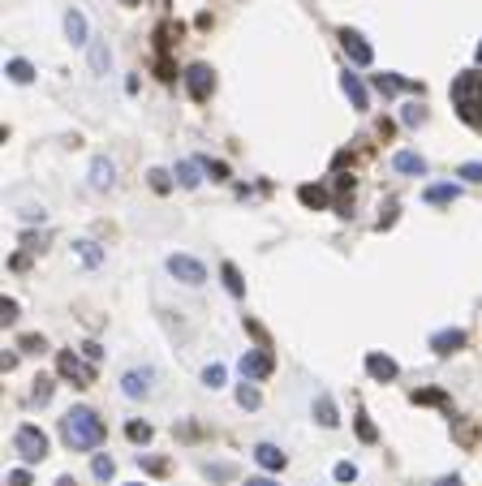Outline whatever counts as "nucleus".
<instances>
[{"instance_id": "1", "label": "nucleus", "mask_w": 482, "mask_h": 486, "mask_svg": "<svg viewBox=\"0 0 482 486\" xmlns=\"http://www.w3.org/2000/svg\"><path fill=\"white\" fill-rule=\"evenodd\" d=\"M61 435H65V444H69L74 452H95L103 439H108V426H103V417H99L95 409L78 405V409H69V413L61 417Z\"/></svg>"}, {"instance_id": "2", "label": "nucleus", "mask_w": 482, "mask_h": 486, "mask_svg": "<svg viewBox=\"0 0 482 486\" xmlns=\"http://www.w3.org/2000/svg\"><path fill=\"white\" fill-rule=\"evenodd\" d=\"M452 108L474 129H482V69H465L452 78Z\"/></svg>"}, {"instance_id": "3", "label": "nucleus", "mask_w": 482, "mask_h": 486, "mask_svg": "<svg viewBox=\"0 0 482 486\" xmlns=\"http://www.w3.org/2000/svg\"><path fill=\"white\" fill-rule=\"evenodd\" d=\"M13 448H18V456L26 461V465H39L43 456H47V435L39 426H18L13 430Z\"/></svg>"}, {"instance_id": "4", "label": "nucleus", "mask_w": 482, "mask_h": 486, "mask_svg": "<svg viewBox=\"0 0 482 486\" xmlns=\"http://www.w3.org/2000/svg\"><path fill=\"white\" fill-rule=\"evenodd\" d=\"M57 374L61 379H69L74 388H91L95 383V366L91 361H82L78 353H69V349H61L57 353Z\"/></svg>"}, {"instance_id": "5", "label": "nucleus", "mask_w": 482, "mask_h": 486, "mask_svg": "<svg viewBox=\"0 0 482 486\" xmlns=\"http://www.w3.org/2000/svg\"><path fill=\"white\" fill-rule=\"evenodd\" d=\"M237 370H241V379L258 383V379H267V374L276 370V357H272V349H246L241 361H237Z\"/></svg>"}, {"instance_id": "6", "label": "nucleus", "mask_w": 482, "mask_h": 486, "mask_svg": "<svg viewBox=\"0 0 482 486\" xmlns=\"http://www.w3.org/2000/svg\"><path fill=\"white\" fill-rule=\"evenodd\" d=\"M168 276L181 280V284H190V289H198L207 280V267L198 258H190V254H168Z\"/></svg>"}, {"instance_id": "7", "label": "nucleus", "mask_w": 482, "mask_h": 486, "mask_svg": "<svg viewBox=\"0 0 482 486\" xmlns=\"http://www.w3.org/2000/svg\"><path fill=\"white\" fill-rule=\"evenodd\" d=\"M185 91H190V99H194V103L211 99V91H216V74H211V65L194 61V65L185 69Z\"/></svg>"}, {"instance_id": "8", "label": "nucleus", "mask_w": 482, "mask_h": 486, "mask_svg": "<svg viewBox=\"0 0 482 486\" xmlns=\"http://www.w3.org/2000/svg\"><path fill=\"white\" fill-rule=\"evenodd\" d=\"M121 392H125L130 400L151 396V392H155V370H151V366H134V370H125V374H121Z\"/></svg>"}, {"instance_id": "9", "label": "nucleus", "mask_w": 482, "mask_h": 486, "mask_svg": "<svg viewBox=\"0 0 482 486\" xmlns=\"http://www.w3.org/2000/svg\"><path fill=\"white\" fill-rule=\"evenodd\" d=\"M340 47H345V57H349L353 65H362V69H366V65L374 61V52H370V43H366V39L357 35V30H349V26L340 30Z\"/></svg>"}, {"instance_id": "10", "label": "nucleus", "mask_w": 482, "mask_h": 486, "mask_svg": "<svg viewBox=\"0 0 482 486\" xmlns=\"http://www.w3.org/2000/svg\"><path fill=\"white\" fill-rule=\"evenodd\" d=\"M366 374H370L374 383H392L396 374H401V366H396L388 353H366Z\"/></svg>"}, {"instance_id": "11", "label": "nucleus", "mask_w": 482, "mask_h": 486, "mask_svg": "<svg viewBox=\"0 0 482 486\" xmlns=\"http://www.w3.org/2000/svg\"><path fill=\"white\" fill-rule=\"evenodd\" d=\"M374 91H379V95H396V91H413V95H422V82L401 78V74H374Z\"/></svg>"}, {"instance_id": "12", "label": "nucleus", "mask_w": 482, "mask_h": 486, "mask_svg": "<svg viewBox=\"0 0 482 486\" xmlns=\"http://www.w3.org/2000/svg\"><path fill=\"white\" fill-rule=\"evenodd\" d=\"M431 349H435L440 357H448V353L465 349V332H461V328H444V332H435V336H431Z\"/></svg>"}, {"instance_id": "13", "label": "nucleus", "mask_w": 482, "mask_h": 486, "mask_svg": "<svg viewBox=\"0 0 482 486\" xmlns=\"http://www.w3.org/2000/svg\"><path fill=\"white\" fill-rule=\"evenodd\" d=\"M340 91L349 95V103L357 108V112H366V108H370V95H366V86H362L357 74H340Z\"/></svg>"}, {"instance_id": "14", "label": "nucleus", "mask_w": 482, "mask_h": 486, "mask_svg": "<svg viewBox=\"0 0 482 486\" xmlns=\"http://www.w3.org/2000/svg\"><path fill=\"white\" fill-rule=\"evenodd\" d=\"M65 35H69V43H91V26H86L82 9H65Z\"/></svg>"}, {"instance_id": "15", "label": "nucleus", "mask_w": 482, "mask_h": 486, "mask_svg": "<svg viewBox=\"0 0 482 486\" xmlns=\"http://www.w3.org/2000/svg\"><path fill=\"white\" fill-rule=\"evenodd\" d=\"M202 173H207V168L198 164V159H181V164H177V173H173V177H177V185H181V190H198Z\"/></svg>"}, {"instance_id": "16", "label": "nucleus", "mask_w": 482, "mask_h": 486, "mask_svg": "<svg viewBox=\"0 0 482 486\" xmlns=\"http://www.w3.org/2000/svg\"><path fill=\"white\" fill-rule=\"evenodd\" d=\"M392 168L396 173H409V177H426V159L413 155V151H396L392 155Z\"/></svg>"}, {"instance_id": "17", "label": "nucleus", "mask_w": 482, "mask_h": 486, "mask_svg": "<svg viewBox=\"0 0 482 486\" xmlns=\"http://www.w3.org/2000/svg\"><path fill=\"white\" fill-rule=\"evenodd\" d=\"M314 422H319V426H328V430L340 426V417H336V400H332L328 392H319V396H314Z\"/></svg>"}, {"instance_id": "18", "label": "nucleus", "mask_w": 482, "mask_h": 486, "mask_svg": "<svg viewBox=\"0 0 482 486\" xmlns=\"http://www.w3.org/2000/svg\"><path fill=\"white\" fill-rule=\"evenodd\" d=\"M297 198H302V207H310V211H328V207H332L328 185H302V190H297Z\"/></svg>"}, {"instance_id": "19", "label": "nucleus", "mask_w": 482, "mask_h": 486, "mask_svg": "<svg viewBox=\"0 0 482 486\" xmlns=\"http://www.w3.org/2000/svg\"><path fill=\"white\" fill-rule=\"evenodd\" d=\"M254 461H258L263 469H272V473H276V469H285V461H289V456H285L276 444H258V448H254Z\"/></svg>"}, {"instance_id": "20", "label": "nucleus", "mask_w": 482, "mask_h": 486, "mask_svg": "<svg viewBox=\"0 0 482 486\" xmlns=\"http://www.w3.org/2000/svg\"><path fill=\"white\" fill-rule=\"evenodd\" d=\"M431 207H452L457 198H461V190L457 185H426V194H422Z\"/></svg>"}, {"instance_id": "21", "label": "nucleus", "mask_w": 482, "mask_h": 486, "mask_svg": "<svg viewBox=\"0 0 482 486\" xmlns=\"http://www.w3.org/2000/svg\"><path fill=\"white\" fill-rule=\"evenodd\" d=\"M5 74H9V82H18V86H26V82L35 78V65H30V61H22V57H13V61L5 65Z\"/></svg>"}, {"instance_id": "22", "label": "nucleus", "mask_w": 482, "mask_h": 486, "mask_svg": "<svg viewBox=\"0 0 482 486\" xmlns=\"http://www.w3.org/2000/svg\"><path fill=\"white\" fill-rule=\"evenodd\" d=\"M91 185L95 190H108L113 185V159H95V164H91Z\"/></svg>"}, {"instance_id": "23", "label": "nucleus", "mask_w": 482, "mask_h": 486, "mask_svg": "<svg viewBox=\"0 0 482 486\" xmlns=\"http://www.w3.org/2000/svg\"><path fill=\"white\" fill-rule=\"evenodd\" d=\"M413 405H435V409H448V413H452V400H448L440 388H422V392H413Z\"/></svg>"}, {"instance_id": "24", "label": "nucleus", "mask_w": 482, "mask_h": 486, "mask_svg": "<svg viewBox=\"0 0 482 486\" xmlns=\"http://www.w3.org/2000/svg\"><path fill=\"white\" fill-rule=\"evenodd\" d=\"M220 276H224V289H229L233 297H246V280H241V272H237L233 262H224V267H220Z\"/></svg>"}, {"instance_id": "25", "label": "nucleus", "mask_w": 482, "mask_h": 486, "mask_svg": "<svg viewBox=\"0 0 482 486\" xmlns=\"http://www.w3.org/2000/svg\"><path fill=\"white\" fill-rule=\"evenodd\" d=\"M353 430H357V439H362V444H374V439H379V430H374V422H370L366 413L353 417Z\"/></svg>"}, {"instance_id": "26", "label": "nucleus", "mask_w": 482, "mask_h": 486, "mask_svg": "<svg viewBox=\"0 0 482 486\" xmlns=\"http://www.w3.org/2000/svg\"><path fill=\"white\" fill-rule=\"evenodd\" d=\"M237 405H241V409H258V405H263V396H258V388H254L250 379L237 388Z\"/></svg>"}, {"instance_id": "27", "label": "nucleus", "mask_w": 482, "mask_h": 486, "mask_svg": "<svg viewBox=\"0 0 482 486\" xmlns=\"http://www.w3.org/2000/svg\"><path fill=\"white\" fill-rule=\"evenodd\" d=\"M86 47H91V65H95V74H108V47H103L99 39H91Z\"/></svg>"}, {"instance_id": "28", "label": "nucleus", "mask_w": 482, "mask_h": 486, "mask_svg": "<svg viewBox=\"0 0 482 486\" xmlns=\"http://www.w3.org/2000/svg\"><path fill=\"white\" fill-rule=\"evenodd\" d=\"M125 435H130L134 444H151L155 430H151V422H130V426H125Z\"/></svg>"}, {"instance_id": "29", "label": "nucleus", "mask_w": 482, "mask_h": 486, "mask_svg": "<svg viewBox=\"0 0 482 486\" xmlns=\"http://www.w3.org/2000/svg\"><path fill=\"white\" fill-rule=\"evenodd\" d=\"M147 181H151V190H155V194H168V190H173V177H168L164 168H151V173H147Z\"/></svg>"}, {"instance_id": "30", "label": "nucleus", "mask_w": 482, "mask_h": 486, "mask_svg": "<svg viewBox=\"0 0 482 486\" xmlns=\"http://www.w3.org/2000/svg\"><path fill=\"white\" fill-rule=\"evenodd\" d=\"M91 473H95L99 482H108V478L117 473V461H113V456H95V465H91Z\"/></svg>"}, {"instance_id": "31", "label": "nucleus", "mask_w": 482, "mask_h": 486, "mask_svg": "<svg viewBox=\"0 0 482 486\" xmlns=\"http://www.w3.org/2000/svg\"><path fill=\"white\" fill-rule=\"evenodd\" d=\"M401 121H405V125H422V121H426V108H422V103H405V108H401Z\"/></svg>"}, {"instance_id": "32", "label": "nucleus", "mask_w": 482, "mask_h": 486, "mask_svg": "<svg viewBox=\"0 0 482 486\" xmlns=\"http://www.w3.org/2000/svg\"><path fill=\"white\" fill-rule=\"evenodd\" d=\"M202 383H207L211 392L224 388V366H220V361H216V366H207V370H202Z\"/></svg>"}, {"instance_id": "33", "label": "nucleus", "mask_w": 482, "mask_h": 486, "mask_svg": "<svg viewBox=\"0 0 482 486\" xmlns=\"http://www.w3.org/2000/svg\"><path fill=\"white\" fill-rule=\"evenodd\" d=\"M202 168H207L211 181H229V164H224V159H202Z\"/></svg>"}, {"instance_id": "34", "label": "nucleus", "mask_w": 482, "mask_h": 486, "mask_svg": "<svg viewBox=\"0 0 482 486\" xmlns=\"http://www.w3.org/2000/svg\"><path fill=\"white\" fill-rule=\"evenodd\" d=\"M30 400H35V405H47V400H52V379H35Z\"/></svg>"}, {"instance_id": "35", "label": "nucleus", "mask_w": 482, "mask_h": 486, "mask_svg": "<svg viewBox=\"0 0 482 486\" xmlns=\"http://www.w3.org/2000/svg\"><path fill=\"white\" fill-rule=\"evenodd\" d=\"M457 177H465V181H474V185H482V164H478V159H469V164H461V168H457Z\"/></svg>"}, {"instance_id": "36", "label": "nucleus", "mask_w": 482, "mask_h": 486, "mask_svg": "<svg viewBox=\"0 0 482 486\" xmlns=\"http://www.w3.org/2000/svg\"><path fill=\"white\" fill-rule=\"evenodd\" d=\"M0 323H18V301H13V297L0 301Z\"/></svg>"}, {"instance_id": "37", "label": "nucleus", "mask_w": 482, "mask_h": 486, "mask_svg": "<svg viewBox=\"0 0 482 486\" xmlns=\"http://www.w3.org/2000/svg\"><path fill=\"white\" fill-rule=\"evenodd\" d=\"M18 345H22V353H43V349H47V345H43V336H22Z\"/></svg>"}, {"instance_id": "38", "label": "nucleus", "mask_w": 482, "mask_h": 486, "mask_svg": "<svg viewBox=\"0 0 482 486\" xmlns=\"http://www.w3.org/2000/svg\"><path fill=\"white\" fill-rule=\"evenodd\" d=\"M336 482H357V469H353L349 461H340V465H336Z\"/></svg>"}, {"instance_id": "39", "label": "nucleus", "mask_w": 482, "mask_h": 486, "mask_svg": "<svg viewBox=\"0 0 482 486\" xmlns=\"http://www.w3.org/2000/svg\"><path fill=\"white\" fill-rule=\"evenodd\" d=\"M155 74L164 78V82H173V74H177V69H173V61H168V57H159V61H155Z\"/></svg>"}, {"instance_id": "40", "label": "nucleus", "mask_w": 482, "mask_h": 486, "mask_svg": "<svg viewBox=\"0 0 482 486\" xmlns=\"http://www.w3.org/2000/svg\"><path fill=\"white\" fill-rule=\"evenodd\" d=\"M207 478L211 482H224V478H233V469L229 465H207Z\"/></svg>"}, {"instance_id": "41", "label": "nucleus", "mask_w": 482, "mask_h": 486, "mask_svg": "<svg viewBox=\"0 0 482 486\" xmlns=\"http://www.w3.org/2000/svg\"><path fill=\"white\" fill-rule=\"evenodd\" d=\"M138 461H142V456H138ZM142 465H147V473H168V461H159V456H147Z\"/></svg>"}, {"instance_id": "42", "label": "nucleus", "mask_w": 482, "mask_h": 486, "mask_svg": "<svg viewBox=\"0 0 482 486\" xmlns=\"http://www.w3.org/2000/svg\"><path fill=\"white\" fill-rule=\"evenodd\" d=\"M78 250H82V258H86V262H91V267H95V262H99V250H95V245H91V241H78Z\"/></svg>"}, {"instance_id": "43", "label": "nucleus", "mask_w": 482, "mask_h": 486, "mask_svg": "<svg viewBox=\"0 0 482 486\" xmlns=\"http://www.w3.org/2000/svg\"><path fill=\"white\" fill-rule=\"evenodd\" d=\"M82 353H86V361H99V357H103V349H99L95 340H86V345H82Z\"/></svg>"}, {"instance_id": "44", "label": "nucleus", "mask_w": 482, "mask_h": 486, "mask_svg": "<svg viewBox=\"0 0 482 486\" xmlns=\"http://www.w3.org/2000/svg\"><path fill=\"white\" fill-rule=\"evenodd\" d=\"M9 486H30V473H26V469H13V473H9Z\"/></svg>"}, {"instance_id": "45", "label": "nucleus", "mask_w": 482, "mask_h": 486, "mask_svg": "<svg viewBox=\"0 0 482 486\" xmlns=\"http://www.w3.org/2000/svg\"><path fill=\"white\" fill-rule=\"evenodd\" d=\"M457 439L461 444H474V426H457Z\"/></svg>"}, {"instance_id": "46", "label": "nucleus", "mask_w": 482, "mask_h": 486, "mask_svg": "<svg viewBox=\"0 0 482 486\" xmlns=\"http://www.w3.org/2000/svg\"><path fill=\"white\" fill-rule=\"evenodd\" d=\"M9 267H13V272H26V267H30V258H26V254H13V262H9Z\"/></svg>"}, {"instance_id": "47", "label": "nucleus", "mask_w": 482, "mask_h": 486, "mask_svg": "<svg viewBox=\"0 0 482 486\" xmlns=\"http://www.w3.org/2000/svg\"><path fill=\"white\" fill-rule=\"evenodd\" d=\"M246 486H276L272 478H246Z\"/></svg>"}, {"instance_id": "48", "label": "nucleus", "mask_w": 482, "mask_h": 486, "mask_svg": "<svg viewBox=\"0 0 482 486\" xmlns=\"http://www.w3.org/2000/svg\"><path fill=\"white\" fill-rule=\"evenodd\" d=\"M435 486H461V478H457V473H448V478H440Z\"/></svg>"}, {"instance_id": "49", "label": "nucleus", "mask_w": 482, "mask_h": 486, "mask_svg": "<svg viewBox=\"0 0 482 486\" xmlns=\"http://www.w3.org/2000/svg\"><path fill=\"white\" fill-rule=\"evenodd\" d=\"M117 5H130V9H134V5H142V0H117Z\"/></svg>"}, {"instance_id": "50", "label": "nucleus", "mask_w": 482, "mask_h": 486, "mask_svg": "<svg viewBox=\"0 0 482 486\" xmlns=\"http://www.w3.org/2000/svg\"><path fill=\"white\" fill-rule=\"evenodd\" d=\"M57 486H74V478H61V482H57Z\"/></svg>"}, {"instance_id": "51", "label": "nucleus", "mask_w": 482, "mask_h": 486, "mask_svg": "<svg viewBox=\"0 0 482 486\" xmlns=\"http://www.w3.org/2000/svg\"><path fill=\"white\" fill-rule=\"evenodd\" d=\"M474 57H478V65H482V43H478V52H474Z\"/></svg>"}, {"instance_id": "52", "label": "nucleus", "mask_w": 482, "mask_h": 486, "mask_svg": "<svg viewBox=\"0 0 482 486\" xmlns=\"http://www.w3.org/2000/svg\"><path fill=\"white\" fill-rule=\"evenodd\" d=\"M134 486H142V482H134Z\"/></svg>"}]
</instances>
